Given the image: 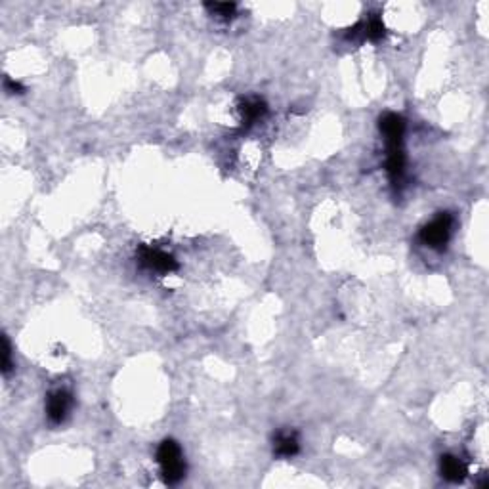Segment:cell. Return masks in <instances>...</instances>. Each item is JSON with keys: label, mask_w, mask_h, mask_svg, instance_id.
<instances>
[{"label": "cell", "mask_w": 489, "mask_h": 489, "mask_svg": "<svg viewBox=\"0 0 489 489\" xmlns=\"http://www.w3.org/2000/svg\"><path fill=\"white\" fill-rule=\"evenodd\" d=\"M4 88H6V92H10V94H23L25 92V88L21 87L20 82L12 81V79L4 81Z\"/></svg>", "instance_id": "cell-12"}, {"label": "cell", "mask_w": 489, "mask_h": 489, "mask_svg": "<svg viewBox=\"0 0 489 489\" xmlns=\"http://www.w3.org/2000/svg\"><path fill=\"white\" fill-rule=\"evenodd\" d=\"M379 128H381L384 141H395L403 140V132H405V119L398 113H386L382 115L379 121Z\"/></svg>", "instance_id": "cell-6"}, {"label": "cell", "mask_w": 489, "mask_h": 489, "mask_svg": "<svg viewBox=\"0 0 489 489\" xmlns=\"http://www.w3.org/2000/svg\"><path fill=\"white\" fill-rule=\"evenodd\" d=\"M157 462L161 466L163 480L168 485H174L186 476V462L182 455V447L174 440H165L157 449Z\"/></svg>", "instance_id": "cell-1"}, {"label": "cell", "mask_w": 489, "mask_h": 489, "mask_svg": "<svg viewBox=\"0 0 489 489\" xmlns=\"http://www.w3.org/2000/svg\"><path fill=\"white\" fill-rule=\"evenodd\" d=\"M300 451V440L293 430H281L274 438V453L283 459H291Z\"/></svg>", "instance_id": "cell-5"}, {"label": "cell", "mask_w": 489, "mask_h": 489, "mask_svg": "<svg viewBox=\"0 0 489 489\" xmlns=\"http://www.w3.org/2000/svg\"><path fill=\"white\" fill-rule=\"evenodd\" d=\"M451 231H453V216L449 212H442L421 229V241L426 247L443 250L449 243Z\"/></svg>", "instance_id": "cell-2"}, {"label": "cell", "mask_w": 489, "mask_h": 489, "mask_svg": "<svg viewBox=\"0 0 489 489\" xmlns=\"http://www.w3.org/2000/svg\"><path fill=\"white\" fill-rule=\"evenodd\" d=\"M138 258L146 268H149L151 272H157V274H172V272L178 269V262H176L174 256L168 255L161 248L141 245L138 248Z\"/></svg>", "instance_id": "cell-3"}, {"label": "cell", "mask_w": 489, "mask_h": 489, "mask_svg": "<svg viewBox=\"0 0 489 489\" xmlns=\"http://www.w3.org/2000/svg\"><path fill=\"white\" fill-rule=\"evenodd\" d=\"M12 367H14V363H12V348H10V341L4 336L2 338V373L10 375Z\"/></svg>", "instance_id": "cell-11"}, {"label": "cell", "mask_w": 489, "mask_h": 489, "mask_svg": "<svg viewBox=\"0 0 489 489\" xmlns=\"http://www.w3.org/2000/svg\"><path fill=\"white\" fill-rule=\"evenodd\" d=\"M239 109H241L243 115V125H253V122H256L266 115L268 106L260 98H247V100L241 101V108Z\"/></svg>", "instance_id": "cell-8"}, {"label": "cell", "mask_w": 489, "mask_h": 489, "mask_svg": "<svg viewBox=\"0 0 489 489\" xmlns=\"http://www.w3.org/2000/svg\"><path fill=\"white\" fill-rule=\"evenodd\" d=\"M440 470H442L443 478L453 483L462 482L469 474V466L464 464L462 459L455 455H443L442 461H440Z\"/></svg>", "instance_id": "cell-7"}, {"label": "cell", "mask_w": 489, "mask_h": 489, "mask_svg": "<svg viewBox=\"0 0 489 489\" xmlns=\"http://www.w3.org/2000/svg\"><path fill=\"white\" fill-rule=\"evenodd\" d=\"M205 8L218 20L224 21L234 20L235 12H237V4H234V2H207Z\"/></svg>", "instance_id": "cell-10"}, {"label": "cell", "mask_w": 489, "mask_h": 489, "mask_svg": "<svg viewBox=\"0 0 489 489\" xmlns=\"http://www.w3.org/2000/svg\"><path fill=\"white\" fill-rule=\"evenodd\" d=\"M73 405V395L69 394L68 390L58 388L54 392L48 394L46 400V417L52 424H61L65 421V417L69 415Z\"/></svg>", "instance_id": "cell-4"}, {"label": "cell", "mask_w": 489, "mask_h": 489, "mask_svg": "<svg viewBox=\"0 0 489 489\" xmlns=\"http://www.w3.org/2000/svg\"><path fill=\"white\" fill-rule=\"evenodd\" d=\"M363 27V39H367L371 42H381L386 37V27L379 15H371L367 21H362Z\"/></svg>", "instance_id": "cell-9"}]
</instances>
